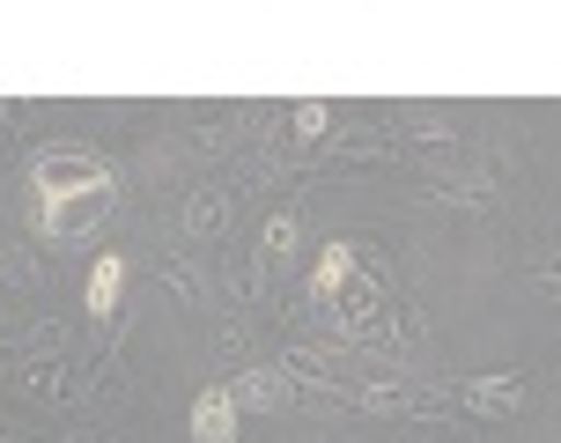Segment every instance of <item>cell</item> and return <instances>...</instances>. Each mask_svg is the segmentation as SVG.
<instances>
[{"label": "cell", "mask_w": 561, "mask_h": 443, "mask_svg": "<svg viewBox=\"0 0 561 443\" xmlns=\"http://www.w3.org/2000/svg\"><path fill=\"white\" fill-rule=\"evenodd\" d=\"M118 207V170L96 148H45L30 163V222L45 237H75Z\"/></svg>", "instance_id": "obj_1"}, {"label": "cell", "mask_w": 561, "mask_h": 443, "mask_svg": "<svg viewBox=\"0 0 561 443\" xmlns=\"http://www.w3.org/2000/svg\"><path fill=\"white\" fill-rule=\"evenodd\" d=\"M450 399H458L473 421H517V414H525V399H533V385H525L517 370H473V377H458Z\"/></svg>", "instance_id": "obj_2"}, {"label": "cell", "mask_w": 561, "mask_h": 443, "mask_svg": "<svg viewBox=\"0 0 561 443\" xmlns=\"http://www.w3.org/2000/svg\"><path fill=\"white\" fill-rule=\"evenodd\" d=\"M222 391L237 414H280L296 399V377H288V362H244V370H229Z\"/></svg>", "instance_id": "obj_3"}, {"label": "cell", "mask_w": 561, "mask_h": 443, "mask_svg": "<svg viewBox=\"0 0 561 443\" xmlns=\"http://www.w3.org/2000/svg\"><path fill=\"white\" fill-rule=\"evenodd\" d=\"M229 222H237V193H229V185H193V193H185V237H193V245L229 237Z\"/></svg>", "instance_id": "obj_4"}, {"label": "cell", "mask_w": 561, "mask_h": 443, "mask_svg": "<svg viewBox=\"0 0 561 443\" xmlns=\"http://www.w3.org/2000/svg\"><path fill=\"white\" fill-rule=\"evenodd\" d=\"M355 251H363V245H347V237H333V245L318 251V266H310V281H304L310 304H340V296L355 288V266H363Z\"/></svg>", "instance_id": "obj_5"}, {"label": "cell", "mask_w": 561, "mask_h": 443, "mask_svg": "<svg viewBox=\"0 0 561 443\" xmlns=\"http://www.w3.org/2000/svg\"><path fill=\"white\" fill-rule=\"evenodd\" d=\"M185 429H193V443H244V414L229 407L222 385H207L193 407H185Z\"/></svg>", "instance_id": "obj_6"}, {"label": "cell", "mask_w": 561, "mask_h": 443, "mask_svg": "<svg viewBox=\"0 0 561 443\" xmlns=\"http://www.w3.org/2000/svg\"><path fill=\"white\" fill-rule=\"evenodd\" d=\"M118 296H126V259H118V251H104V259L89 266V326H96V332L118 318Z\"/></svg>", "instance_id": "obj_7"}, {"label": "cell", "mask_w": 561, "mask_h": 443, "mask_svg": "<svg viewBox=\"0 0 561 443\" xmlns=\"http://www.w3.org/2000/svg\"><path fill=\"white\" fill-rule=\"evenodd\" d=\"M428 200H444V207H466V215H480V207H495V178H488V170L428 178Z\"/></svg>", "instance_id": "obj_8"}, {"label": "cell", "mask_w": 561, "mask_h": 443, "mask_svg": "<svg viewBox=\"0 0 561 443\" xmlns=\"http://www.w3.org/2000/svg\"><path fill=\"white\" fill-rule=\"evenodd\" d=\"M163 281L178 288V304H185V310H207V304H215V288H207V274H199L193 251H163Z\"/></svg>", "instance_id": "obj_9"}, {"label": "cell", "mask_w": 561, "mask_h": 443, "mask_svg": "<svg viewBox=\"0 0 561 443\" xmlns=\"http://www.w3.org/2000/svg\"><path fill=\"white\" fill-rule=\"evenodd\" d=\"M325 134H333V104H325V96H304V104L288 111V140H296V148H318Z\"/></svg>", "instance_id": "obj_10"}, {"label": "cell", "mask_w": 561, "mask_h": 443, "mask_svg": "<svg viewBox=\"0 0 561 443\" xmlns=\"http://www.w3.org/2000/svg\"><path fill=\"white\" fill-rule=\"evenodd\" d=\"M15 385H23L30 399H37V391H59V377L45 370V362H23V377H15Z\"/></svg>", "instance_id": "obj_11"}, {"label": "cell", "mask_w": 561, "mask_h": 443, "mask_svg": "<svg viewBox=\"0 0 561 443\" xmlns=\"http://www.w3.org/2000/svg\"><path fill=\"white\" fill-rule=\"evenodd\" d=\"M193 148H199V156H222V148H229V134H222V126H199V134H193Z\"/></svg>", "instance_id": "obj_12"}, {"label": "cell", "mask_w": 561, "mask_h": 443, "mask_svg": "<svg viewBox=\"0 0 561 443\" xmlns=\"http://www.w3.org/2000/svg\"><path fill=\"white\" fill-rule=\"evenodd\" d=\"M547 296H554V304H561V274H547Z\"/></svg>", "instance_id": "obj_13"}, {"label": "cell", "mask_w": 561, "mask_h": 443, "mask_svg": "<svg viewBox=\"0 0 561 443\" xmlns=\"http://www.w3.org/2000/svg\"><path fill=\"white\" fill-rule=\"evenodd\" d=\"M554 266H561V237H554Z\"/></svg>", "instance_id": "obj_14"}]
</instances>
